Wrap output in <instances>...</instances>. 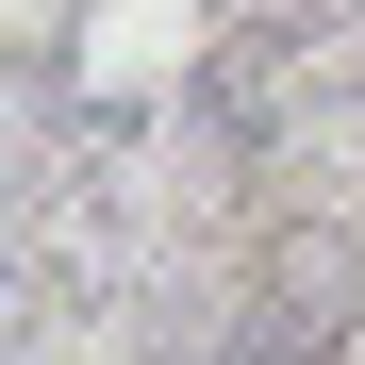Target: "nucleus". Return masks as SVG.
I'll use <instances>...</instances> for the list:
<instances>
[{
	"label": "nucleus",
	"instance_id": "3",
	"mask_svg": "<svg viewBox=\"0 0 365 365\" xmlns=\"http://www.w3.org/2000/svg\"><path fill=\"white\" fill-rule=\"evenodd\" d=\"M17 200H34V182H17V150H0V232H17Z\"/></svg>",
	"mask_w": 365,
	"mask_h": 365
},
{
	"label": "nucleus",
	"instance_id": "2",
	"mask_svg": "<svg viewBox=\"0 0 365 365\" xmlns=\"http://www.w3.org/2000/svg\"><path fill=\"white\" fill-rule=\"evenodd\" d=\"M250 34H282V50H349L365 0H250Z\"/></svg>",
	"mask_w": 365,
	"mask_h": 365
},
{
	"label": "nucleus",
	"instance_id": "1",
	"mask_svg": "<svg viewBox=\"0 0 365 365\" xmlns=\"http://www.w3.org/2000/svg\"><path fill=\"white\" fill-rule=\"evenodd\" d=\"M349 349V316H282V299H232V316L182 349V365H332Z\"/></svg>",
	"mask_w": 365,
	"mask_h": 365
},
{
	"label": "nucleus",
	"instance_id": "4",
	"mask_svg": "<svg viewBox=\"0 0 365 365\" xmlns=\"http://www.w3.org/2000/svg\"><path fill=\"white\" fill-rule=\"evenodd\" d=\"M349 150H365V100H349Z\"/></svg>",
	"mask_w": 365,
	"mask_h": 365
}]
</instances>
